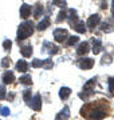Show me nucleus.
<instances>
[{
	"label": "nucleus",
	"instance_id": "26",
	"mask_svg": "<svg viewBox=\"0 0 114 120\" xmlns=\"http://www.w3.org/2000/svg\"><path fill=\"white\" fill-rule=\"evenodd\" d=\"M53 4L58 5V7H62V8H66L67 7L66 0H53Z\"/></svg>",
	"mask_w": 114,
	"mask_h": 120
},
{
	"label": "nucleus",
	"instance_id": "32",
	"mask_svg": "<svg viewBox=\"0 0 114 120\" xmlns=\"http://www.w3.org/2000/svg\"><path fill=\"white\" fill-rule=\"evenodd\" d=\"M31 64H32V67H34V68H39V67H42V60H39V59H34Z\"/></svg>",
	"mask_w": 114,
	"mask_h": 120
},
{
	"label": "nucleus",
	"instance_id": "19",
	"mask_svg": "<svg viewBox=\"0 0 114 120\" xmlns=\"http://www.w3.org/2000/svg\"><path fill=\"white\" fill-rule=\"evenodd\" d=\"M70 95H71V90L69 87H62L61 91H59V98H61L62 100H66Z\"/></svg>",
	"mask_w": 114,
	"mask_h": 120
},
{
	"label": "nucleus",
	"instance_id": "36",
	"mask_svg": "<svg viewBox=\"0 0 114 120\" xmlns=\"http://www.w3.org/2000/svg\"><path fill=\"white\" fill-rule=\"evenodd\" d=\"M111 15H113V17H114V0L111 1Z\"/></svg>",
	"mask_w": 114,
	"mask_h": 120
},
{
	"label": "nucleus",
	"instance_id": "7",
	"mask_svg": "<svg viewBox=\"0 0 114 120\" xmlns=\"http://www.w3.org/2000/svg\"><path fill=\"white\" fill-rule=\"evenodd\" d=\"M28 105H30L34 111H40V109H42V98H40V95L36 94L35 96H34V99L31 100V103H28Z\"/></svg>",
	"mask_w": 114,
	"mask_h": 120
},
{
	"label": "nucleus",
	"instance_id": "2",
	"mask_svg": "<svg viewBox=\"0 0 114 120\" xmlns=\"http://www.w3.org/2000/svg\"><path fill=\"white\" fill-rule=\"evenodd\" d=\"M34 34V23L27 20V22L22 23L18 28V40H24V39L30 38Z\"/></svg>",
	"mask_w": 114,
	"mask_h": 120
},
{
	"label": "nucleus",
	"instance_id": "14",
	"mask_svg": "<svg viewBox=\"0 0 114 120\" xmlns=\"http://www.w3.org/2000/svg\"><path fill=\"white\" fill-rule=\"evenodd\" d=\"M28 63H27L24 59L19 60L18 63H16V69H18L19 72H27V69H28Z\"/></svg>",
	"mask_w": 114,
	"mask_h": 120
},
{
	"label": "nucleus",
	"instance_id": "5",
	"mask_svg": "<svg viewBox=\"0 0 114 120\" xmlns=\"http://www.w3.org/2000/svg\"><path fill=\"white\" fill-rule=\"evenodd\" d=\"M43 51L44 52H47L48 55H57V53H59V51H61V48L58 47V45H55V44L53 43H50V41H46L44 43V48H43Z\"/></svg>",
	"mask_w": 114,
	"mask_h": 120
},
{
	"label": "nucleus",
	"instance_id": "28",
	"mask_svg": "<svg viewBox=\"0 0 114 120\" xmlns=\"http://www.w3.org/2000/svg\"><path fill=\"white\" fill-rule=\"evenodd\" d=\"M23 99H24L26 103H30V100H31V90H26L24 92H23Z\"/></svg>",
	"mask_w": 114,
	"mask_h": 120
},
{
	"label": "nucleus",
	"instance_id": "1",
	"mask_svg": "<svg viewBox=\"0 0 114 120\" xmlns=\"http://www.w3.org/2000/svg\"><path fill=\"white\" fill-rule=\"evenodd\" d=\"M82 111H87V112H82V115L86 116L89 120H102L103 117H106V111L99 105L87 104L86 107L82 108Z\"/></svg>",
	"mask_w": 114,
	"mask_h": 120
},
{
	"label": "nucleus",
	"instance_id": "9",
	"mask_svg": "<svg viewBox=\"0 0 114 120\" xmlns=\"http://www.w3.org/2000/svg\"><path fill=\"white\" fill-rule=\"evenodd\" d=\"M89 51H90V45H89L87 41H83V43L79 44V47L77 48V55L78 56H83L86 55V53H89Z\"/></svg>",
	"mask_w": 114,
	"mask_h": 120
},
{
	"label": "nucleus",
	"instance_id": "35",
	"mask_svg": "<svg viewBox=\"0 0 114 120\" xmlns=\"http://www.w3.org/2000/svg\"><path fill=\"white\" fill-rule=\"evenodd\" d=\"M13 98H15V94H9L8 95V100H9V101H12Z\"/></svg>",
	"mask_w": 114,
	"mask_h": 120
},
{
	"label": "nucleus",
	"instance_id": "23",
	"mask_svg": "<svg viewBox=\"0 0 114 120\" xmlns=\"http://www.w3.org/2000/svg\"><path fill=\"white\" fill-rule=\"evenodd\" d=\"M20 83L24 84V86H31L32 84V79H31L30 75H24V76L20 77Z\"/></svg>",
	"mask_w": 114,
	"mask_h": 120
},
{
	"label": "nucleus",
	"instance_id": "15",
	"mask_svg": "<svg viewBox=\"0 0 114 120\" xmlns=\"http://www.w3.org/2000/svg\"><path fill=\"white\" fill-rule=\"evenodd\" d=\"M32 45H23L22 48H20V53H22V56L23 57H30L31 55H32Z\"/></svg>",
	"mask_w": 114,
	"mask_h": 120
},
{
	"label": "nucleus",
	"instance_id": "11",
	"mask_svg": "<svg viewBox=\"0 0 114 120\" xmlns=\"http://www.w3.org/2000/svg\"><path fill=\"white\" fill-rule=\"evenodd\" d=\"M1 79H3V83H4V84H12V83L15 82V75H13V72H11V71H7V72L3 73Z\"/></svg>",
	"mask_w": 114,
	"mask_h": 120
},
{
	"label": "nucleus",
	"instance_id": "16",
	"mask_svg": "<svg viewBox=\"0 0 114 120\" xmlns=\"http://www.w3.org/2000/svg\"><path fill=\"white\" fill-rule=\"evenodd\" d=\"M102 51V43L99 39H93V52L98 55L99 52Z\"/></svg>",
	"mask_w": 114,
	"mask_h": 120
},
{
	"label": "nucleus",
	"instance_id": "33",
	"mask_svg": "<svg viewBox=\"0 0 114 120\" xmlns=\"http://www.w3.org/2000/svg\"><path fill=\"white\" fill-rule=\"evenodd\" d=\"M105 63H107V64L111 63V57H110V55H107V53H105V55H103V59H102V64H105Z\"/></svg>",
	"mask_w": 114,
	"mask_h": 120
},
{
	"label": "nucleus",
	"instance_id": "6",
	"mask_svg": "<svg viewBox=\"0 0 114 120\" xmlns=\"http://www.w3.org/2000/svg\"><path fill=\"white\" fill-rule=\"evenodd\" d=\"M99 22H101V15L95 13V15H91V16L87 19L86 26H89V28H90V30H94V28L99 24Z\"/></svg>",
	"mask_w": 114,
	"mask_h": 120
},
{
	"label": "nucleus",
	"instance_id": "12",
	"mask_svg": "<svg viewBox=\"0 0 114 120\" xmlns=\"http://www.w3.org/2000/svg\"><path fill=\"white\" fill-rule=\"evenodd\" d=\"M31 11H32L31 5L22 4V7H20V17H22V19H27V17L31 15Z\"/></svg>",
	"mask_w": 114,
	"mask_h": 120
},
{
	"label": "nucleus",
	"instance_id": "34",
	"mask_svg": "<svg viewBox=\"0 0 114 120\" xmlns=\"http://www.w3.org/2000/svg\"><path fill=\"white\" fill-rule=\"evenodd\" d=\"M0 109H1V111H0V113H1V115L3 116H8L9 115V108H7V107H3V108H0Z\"/></svg>",
	"mask_w": 114,
	"mask_h": 120
},
{
	"label": "nucleus",
	"instance_id": "27",
	"mask_svg": "<svg viewBox=\"0 0 114 120\" xmlns=\"http://www.w3.org/2000/svg\"><path fill=\"white\" fill-rule=\"evenodd\" d=\"M107 84H109L110 95H114V77H109V80H107Z\"/></svg>",
	"mask_w": 114,
	"mask_h": 120
},
{
	"label": "nucleus",
	"instance_id": "29",
	"mask_svg": "<svg viewBox=\"0 0 114 120\" xmlns=\"http://www.w3.org/2000/svg\"><path fill=\"white\" fill-rule=\"evenodd\" d=\"M9 65H11V59L9 57H4L1 60V68H8Z\"/></svg>",
	"mask_w": 114,
	"mask_h": 120
},
{
	"label": "nucleus",
	"instance_id": "31",
	"mask_svg": "<svg viewBox=\"0 0 114 120\" xmlns=\"http://www.w3.org/2000/svg\"><path fill=\"white\" fill-rule=\"evenodd\" d=\"M5 95H7V91H5L4 86H0V100H4Z\"/></svg>",
	"mask_w": 114,
	"mask_h": 120
},
{
	"label": "nucleus",
	"instance_id": "22",
	"mask_svg": "<svg viewBox=\"0 0 114 120\" xmlns=\"http://www.w3.org/2000/svg\"><path fill=\"white\" fill-rule=\"evenodd\" d=\"M42 67H43L44 69H51L54 67V61L53 59H46V60H42Z\"/></svg>",
	"mask_w": 114,
	"mask_h": 120
},
{
	"label": "nucleus",
	"instance_id": "30",
	"mask_svg": "<svg viewBox=\"0 0 114 120\" xmlns=\"http://www.w3.org/2000/svg\"><path fill=\"white\" fill-rule=\"evenodd\" d=\"M11 47H12V41H11V40H8V39H7V40H4V41H3V48H4L5 51H9V49H11Z\"/></svg>",
	"mask_w": 114,
	"mask_h": 120
},
{
	"label": "nucleus",
	"instance_id": "10",
	"mask_svg": "<svg viewBox=\"0 0 114 120\" xmlns=\"http://www.w3.org/2000/svg\"><path fill=\"white\" fill-rule=\"evenodd\" d=\"M67 19H69V23H70V27L74 26L75 23L79 22V17L77 15V11L75 9H69V15H67Z\"/></svg>",
	"mask_w": 114,
	"mask_h": 120
},
{
	"label": "nucleus",
	"instance_id": "24",
	"mask_svg": "<svg viewBox=\"0 0 114 120\" xmlns=\"http://www.w3.org/2000/svg\"><path fill=\"white\" fill-rule=\"evenodd\" d=\"M78 41H79V36H70V38H69V40H67L66 45H67V47H71V45L77 44Z\"/></svg>",
	"mask_w": 114,
	"mask_h": 120
},
{
	"label": "nucleus",
	"instance_id": "18",
	"mask_svg": "<svg viewBox=\"0 0 114 120\" xmlns=\"http://www.w3.org/2000/svg\"><path fill=\"white\" fill-rule=\"evenodd\" d=\"M71 28H73L75 32H78V34H85V32H86V27H85V23H82V22L75 23L74 26H71Z\"/></svg>",
	"mask_w": 114,
	"mask_h": 120
},
{
	"label": "nucleus",
	"instance_id": "4",
	"mask_svg": "<svg viewBox=\"0 0 114 120\" xmlns=\"http://www.w3.org/2000/svg\"><path fill=\"white\" fill-rule=\"evenodd\" d=\"M67 38H69V34H67L66 30L57 28V30L54 31V39H55V41H58V43H63Z\"/></svg>",
	"mask_w": 114,
	"mask_h": 120
},
{
	"label": "nucleus",
	"instance_id": "25",
	"mask_svg": "<svg viewBox=\"0 0 114 120\" xmlns=\"http://www.w3.org/2000/svg\"><path fill=\"white\" fill-rule=\"evenodd\" d=\"M67 19V12L66 11H63V9H62L61 12L58 13V17H57V23H62L63 22V20H66Z\"/></svg>",
	"mask_w": 114,
	"mask_h": 120
},
{
	"label": "nucleus",
	"instance_id": "17",
	"mask_svg": "<svg viewBox=\"0 0 114 120\" xmlns=\"http://www.w3.org/2000/svg\"><path fill=\"white\" fill-rule=\"evenodd\" d=\"M48 26H50V17L48 16H46V17H43V20H40L39 22V24H38V30L39 31H44V30H47L48 28Z\"/></svg>",
	"mask_w": 114,
	"mask_h": 120
},
{
	"label": "nucleus",
	"instance_id": "13",
	"mask_svg": "<svg viewBox=\"0 0 114 120\" xmlns=\"http://www.w3.org/2000/svg\"><path fill=\"white\" fill-rule=\"evenodd\" d=\"M69 117H70V109H69V107H65L57 115L55 120H69Z\"/></svg>",
	"mask_w": 114,
	"mask_h": 120
},
{
	"label": "nucleus",
	"instance_id": "20",
	"mask_svg": "<svg viewBox=\"0 0 114 120\" xmlns=\"http://www.w3.org/2000/svg\"><path fill=\"white\" fill-rule=\"evenodd\" d=\"M101 30L103 31V32H111V31L114 30V27H113V23L110 22V20H106V22H103V24L101 26Z\"/></svg>",
	"mask_w": 114,
	"mask_h": 120
},
{
	"label": "nucleus",
	"instance_id": "3",
	"mask_svg": "<svg viewBox=\"0 0 114 120\" xmlns=\"http://www.w3.org/2000/svg\"><path fill=\"white\" fill-rule=\"evenodd\" d=\"M95 84H97V79L95 77H93V79H90L89 82L85 83L83 86V92H81L79 94V98L83 99V100H89V99L91 98L93 95L95 94Z\"/></svg>",
	"mask_w": 114,
	"mask_h": 120
},
{
	"label": "nucleus",
	"instance_id": "8",
	"mask_svg": "<svg viewBox=\"0 0 114 120\" xmlns=\"http://www.w3.org/2000/svg\"><path fill=\"white\" fill-rule=\"evenodd\" d=\"M78 65L81 69H91L93 65H94V60L90 59V57H85V59L79 60Z\"/></svg>",
	"mask_w": 114,
	"mask_h": 120
},
{
	"label": "nucleus",
	"instance_id": "21",
	"mask_svg": "<svg viewBox=\"0 0 114 120\" xmlns=\"http://www.w3.org/2000/svg\"><path fill=\"white\" fill-rule=\"evenodd\" d=\"M42 13H43V5L36 4L35 8H34V17H35V19H39V17L42 16Z\"/></svg>",
	"mask_w": 114,
	"mask_h": 120
}]
</instances>
